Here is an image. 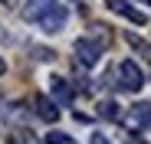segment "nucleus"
<instances>
[{"label":"nucleus","instance_id":"2","mask_svg":"<svg viewBox=\"0 0 151 144\" xmlns=\"http://www.w3.org/2000/svg\"><path fill=\"white\" fill-rule=\"evenodd\" d=\"M72 49H76V62H82L86 69H89V66H95V62H99V56H102V46L92 43V39H76Z\"/></svg>","mask_w":151,"mask_h":144},{"label":"nucleus","instance_id":"10","mask_svg":"<svg viewBox=\"0 0 151 144\" xmlns=\"http://www.w3.org/2000/svg\"><path fill=\"white\" fill-rule=\"evenodd\" d=\"M125 39H128V43H132V46H135V49H138V53H145V56H148V53H151V46H148V43H145V39H138V36H132V33H128V36H125Z\"/></svg>","mask_w":151,"mask_h":144},{"label":"nucleus","instance_id":"6","mask_svg":"<svg viewBox=\"0 0 151 144\" xmlns=\"http://www.w3.org/2000/svg\"><path fill=\"white\" fill-rule=\"evenodd\" d=\"M132 128H145V131H151V105H148V102L132 105Z\"/></svg>","mask_w":151,"mask_h":144},{"label":"nucleus","instance_id":"4","mask_svg":"<svg viewBox=\"0 0 151 144\" xmlns=\"http://www.w3.org/2000/svg\"><path fill=\"white\" fill-rule=\"evenodd\" d=\"M105 7L112 10V13H118V16H125V20H132V23H148V16L141 13V10H135L132 4H125V0H105Z\"/></svg>","mask_w":151,"mask_h":144},{"label":"nucleus","instance_id":"8","mask_svg":"<svg viewBox=\"0 0 151 144\" xmlns=\"http://www.w3.org/2000/svg\"><path fill=\"white\" fill-rule=\"evenodd\" d=\"M53 4H56V0H27V10H23V16L33 20V23H40V16H43L49 7H53Z\"/></svg>","mask_w":151,"mask_h":144},{"label":"nucleus","instance_id":"3","mask_svg":"<svg viewBox=\"0 0 151 144\" xmlns=\"http://www.w3.org/2000/svg\"><path fill=\"white\" fill-rule=\"evenodd\" d=\"M66 7H59V4H53V7H49L43 16H40V26L46 30V33H59L63 26H66Z\"/></svg>","mask_w":151,"mask_h":144},{"label":"nucleus","instance_id":"14","mask_svg":"<svg viewBox=\"0 0 151 144\" xmlns=\"http://www.w3.org/2000/svg\"><path fill=\"white\" fill-rule=\"evenodd\" d=\"M138 4H148V0H138Z\"/></svg>","mask_w":151,"mask_h":144},{"label":"nucleus","instance_id":"1","mask_svg":"<svg viewBox=\"0 0 151 144\" xmlns=\"http://www.w3.org/2000/svg\"><path fill=\"white\" fill-rule=\"evenodd\" d=\"M115 85H118V88H125V92H138V88L145 85V72L138 69V62H132V59L118 62V72H115Z\"/></svg>","mask_w":151,"mask_h":144},{"label":"nucleus","instance_id":"7","mask_svg":"<svg viewBox=\"0 0 151 144\" xmlns=\"http://www.w3.org/2000/svg\"><path fill=\"white\" fill-rule=\"evenodd\" d=\"M33 105H36V115L43 118V121H56V118H59V108L49 102L46 95H36V98H33Z\"/></svg>","mask_w":151,"mask_h":144},{"label":"nucleus","instance_id":"16","mask_svg":"<svg viewBox=\"0 0 151 144\" xmlns=\"http://www.w3.org/2000/svg\"><path fill=\"white\" fill-rule=\"evenodd\" d=\"M4 4H10V0H4Z\"/></svg>","mask_w":151,"mask_h":144},{"label":"nucleus","instance_id":"11","mask_svg":"<svg viewBox=\"0 0 151 144\" xmlns=\"http://www.w3.org/2000/svg\"><path fill=\"white\" fill-rule=\"evenodd\" d=\"M46 144H69V138L63 131H53V134H46Z\"/></svg>","mask_w":151,"mask_h":144},{"label":"nucleus","instance_id":"13","mask_svg":"<svg viewBox=\"0 0 151 144\" xmlns=\"http://www.w3.org/2000/svg\"><path fill=\"white\" fill-rule=\"evenodd\" d=\"M4 69H7V62H4V59H0V76H4Z\"/></svg>","mask_w":151,"mask_h":144},{"label":"nucleus","instance_id":"15","mask_svg":"<svg viewBox=\"0 0 151 144\" xmlns=\"http://www.w3.org/2000/svg\"><path fill=\"white\" fill-rule=\"evenodd\" d=\"M7 144H17V141H7Z\"/></svg>","mask_w":151,"mask_h":144},{"label":"nucleus","instance_id":"9","mask_svg":"<svg viewBox=\"0 0 151 144\" xmlns=\"http://www.w3.org/2000/svg\"><path fill=\"white\" fill-rule=\"evenodd\" d=\"M99 115L109 118V121H118V105L115 102H102V105H99Z\"/></svg>","mask_w":151,"mask_h":144},{"label":"nucleus","instance_id":"12","mask_svg":"<svg viewBox=\"0 0 151 144\" xmlns=\"http://www.w3.org/2000/svg\"><path fill=\"white\" fill-rule=\"evenodd\" d=\"M92 144H112V141H109L105 134H92Z\"/></svg>","mask_w":151,"mask_h":144},{"label":"nucleus","instance_id":"5","mask_svg":"<svg viewBox=\"0 0 151 144\" xmlns=\"http://www.w3.org/2000/svg\"><path fill=\"white\" fill-rule=\"evenodd\" d=\"M49 95H53V102H59V105H72V85L66 82V79H59V76H53L49 79Z\"/></svg>","mask_w":151,"mask_h":144}]
</instances>
